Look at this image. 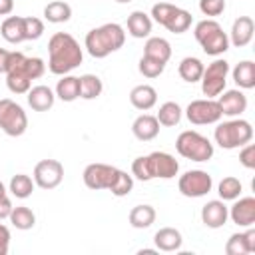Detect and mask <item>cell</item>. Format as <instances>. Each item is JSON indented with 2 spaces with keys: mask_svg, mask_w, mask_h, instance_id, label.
<instances>
[{
  "mask_svg": "<svg viewBox=\"0 0 255 255\" xmlns=\"http://www.w3.org/2000/svg\"><path fill=\"white\" fill-rule=\"evenodd\" d=\"M84 60L80 42L68 32H56L48 40V70L56 76L70 74Z\"/></svg>",
  "mask_w": 255,
  "mask_h": 255,
  "instance_id": "6da1fadb",
  "label": "cell"
},
{
  "mask_svg": "<svg viewBox=\"0 0 255 255\" xmlns=\"http://www.w3.org/2000/svg\"><path fill=\"white\" fill-rule=\"evenodd\" d=\"M179 173V161L167 151H151L131 161V177L139 181L173 179Z\"/></svg>",
  "mask_w": 255,
  "mask_h": 255,
  "instance_id": "7a4b0ae2",
  "label": "cell"
},
{
  "mask_svg": "<svg viewBox=\"0 0 255 255\" xmlns=\"http://www.w3.org/2000/svg\"><path fill=\"white\" fill-rule=\"evenodd\" d=\"M126 42V30L118 22H108L98 28H92L84 38V48L96 60H102L118 52Z\"/></svg>",
  "mask_w": 255,
  "mask_h": 255,
  "instance_id": "3957f363",
  "label": "cell"
},
{
  "mask_svg": "<svg viewBox=\"0 0 255 255\" xmlns=\"http://www.w3.org/2000/svg\"><path fill=\"white\" fill-rule=\"evenodd\" d=\"M193 36H195L197 44L201 46V50L207 56H213V58L223 56L231 46L227 32L221 28V24L215 18L199 20L193 28Z\"/></svg>",
  "mask_w": 255,
  "mask_h": 255,
  "instance_id": "277c9868",
  "label": "cell"
},
{
  "mask_svg": "<svg viewBox=\"0 0 255 255\" xmlns=\"http://www.w3.org/2000/svg\"><path fill=\"white\" fill-rule=\"evenodd\" d=\"M213 139L221 149H239L253 139V126L241 116L227 122H217Z\"/></svg>",
  "mask_w": 255,
  "mask_h": 255,
  "instance_id": "5b68a950",
  "label": "cell"
},
{
  "mask_svg": "<svg viewBox=\"0 0 255 255\" xmlns=\"http://www.w3.org/2000/svg\"><path fill=\"white\" fill-rule=\"evenodd\" d=\"M175 149L181 157L185 159H191V161H197V163H203V161H209L215 153V147L213 143L199 131L195 129H185L177 135L175 139Z\"/></svg>",
  "mask_w": 255,
  "mask_h": 255,
  "instance_id": "8992f818",
  "label": "cell"
},
{
  "mask_svg": "<svg viewBox=\"0 0 255 255\" xmlns=\"http://www.w3.org/2000/svg\"><path fill=\"white\" fill-rule=\"evenodd\" d=\"M151 20L157 22L159 26H163L165 30H169L171 34H183L191 28L193 16L191 12L173 6L171 2H157L151 6Z\"/></svg>",
  "mask_w": 255,
  "mask_h": 255,
  "instance_id": "52a82bcc",
  "label": "cell"
},
{
  "mask_svg": "<svg viewBox=\"0 0 255 255\" xmlns=\"http://www.w3.org/2000/svg\"><path fill=\"white\" fill-rule=\"evenodd\" d=\"M0 129L10 137H20L28 129V116L24 108L10 98L0 100Z\"/></svg>",
  "mask_w": 255,
  "mask_h": 255,
  "instance_id": "ba28073f",
  "label": "cell"
},
{
  "mask_svg": "<svg viewBox=\"0 0 255 255\" xmlns=\"http://www.w3.org/2000/svg\"><path fill=\"white\" fill-rule=\"evenodd\" d=\"M227 76H229V62L225 58H215L211 64H207L199 80L203 96L217 98L227 86Z\"/></svg>",
  "mask_w": 255,
  "mask_h": 255,
  "instance_id": "9c48e42d",
  "label": "cell"
},
{
  "mask_svg": "<svg viewBox=\"0 0 255 255\" xmlns=\"http://www.w3.org/2000/svg\"><path fill=\"white\" fill-rule=\"evenodd\" d=\"M185 118L189 120V124L193 126H209V124H217L223 114L221 108L217 104L215 98H201V100H193L189 102V106L185 108Z\"/></svg>",
  "mask_w": 255,
  "mask_h": 255,
  "instance_id": "30bf717a",
  "label": "cell"
},
{
  "mask_svg": "<svg viewBox=\"0 0 255 255\" xmlns=\"http://www.w3.org/2000/svg\"><path fill=\"white\" fill-rule=\"evenodd\" d=\"M177 189L183 197H203L213 189V177L203 169H189L177 179Z\"/></svg>",
  "mask_w": 255,
  "mask_h": 255,
  "instance_id": "8fae6325",
  "label": "cell"
},
{
  "mask_svg": "<svg viewBox=\"0 0 255 255\" xmlns=\"http://www.w3.org/2000/svg\"><path fill=\"white\" fill-rule=\"evenodd\" d=\"M32 179L40 189H56L64 179V165L58 159H42L34 165Z\"/></svg>",
  "mask_w": 255,
  "mask_h": 255,
  "instance_id": "7c38bea8",
  "label": "cell"
},
{
  "mask_svg": "<svg viewBox=\"0 0 255 255\" xmlns=\"http://www.w3.org/2000/svg\"><path fill=\"white\" fill-rule=\"evenodd\" d=\"M118 167L114 165H108V163H90L86 165L84 173H82V179L86 183L88 189H110L112 183L116 181V175H118Z\"/></svg>",
  "mask_w": 255,
  "mask_h": 255,
  "instance_id": "4fadbf2b",
  "label": "cell"
},
{
  "mask_svg": "<svg viewBox=\"0 0 255 255\" xmlns=\"http://www.w3.org/2000/svg\"><path fill=\"white\" fill-rule=\"evenodd\" d=\"M217 104H219L223 116H227V118H239L247 110V96L239 88H235V90H223L217 96Z\"/></svg>",
  "mask_w": 255,
  "mask_h": 255,
  "instance_id": "5bb4252c",
  "label": "cell"
},
{
  "mask_svg": "<svg viewBox=\"0 0 255 255\" xmlns=\"http://www.w3.org/2000/svg\"><path fill=\"white\" fill-rule=\"evenodd\" d=\"M229 219L239 227H251L255 223V197H237L233 199V205L229 207Z\"/></svg>",
  "mask_w": 255,
  "mask_h": 255,
  "instance_id": "9a60e30c",
  "label": "cell"
},
{
  "mask_svg": "<svg viewBox=\"0 0 255 255\" xmlns=\"http://www.w3.org/2000/svg\"><path fill=\"white\" fill-rule=\"evenodd\" d=\"M229 219V207L223 199H211L201 207V223L209 229H219Z\"/></svg>",
  "mask_w": 255,
  "mask_h": 255,
  "instance_id": "2e32d148",
  "label": "cell"
},
{
  "mask_svg": "<svg viewBox=\"0 0 255 255\" xmlns=\"http://www.w3.org/2000/svg\"><path fill=\"white\" fill-rule=\"evenodd\" d=\"M255 34V22L251 16H239L233 20L231 30H229V44L235 48H245L247 44H251Z\"/></svg>",
  "mask_w": 255,
  "mask_h": 255,
  "instance_id": "e0dca14e",
  "label": "cell"
},
{
  "mask_svg": "<svg viewBox=\"0 0 255 255\" xmlns=\"http://www.w3.org/2000/svg\"><path fill=\"white\" fill-rule=\"evenodd\" d=\"M225 253L227 255H249L255 253V229L245 227V231L233 233L227 243H225Z\"/></svg>",
  "mask_w": 255,
  "mask_h": 255,
  "instance_id": "ac0fdd59",
  "label": "cell"
},
{
  "mask_svg": "<svg viewBox=\"0 0 255 255\" xmlns=\"http://www.w3.org/2000/svg\"><path fill=\"white\" fill-rule=\"evenodd\" d=\"M131 133L139 141H151L159 133V122L151 114H139L131 124Z\"/></svg>",
  "mask_w": 255,
  "mask_h": 255,
  "instance_id": "d6986e66",
  "label": "cell"
},
{
  "mask_svg": "<svg viewBox=\"0 0 255 255\" xmlns=\"http://www.w3.org/2000/svg\"><path fill=\"white\" fill-rule=\"evenodd\" d=\"M26 100H28V106L34 112H48L56 102V94H54L52 88L40 84V86H34V88L28 90Z\"/></svg>",
  "mask_w": 255,
  "mask_h": 255,
  "instance_id": "ffe728a7",
  "label": "cell"
},
{
  "mask_svg": "<svg viewBox=\"0 0 255 255\" xmlns=\"http://www.w3.org/2000/svg\"><path fill=\"white\" fill-rule=\"evenodd\" d=\"M153 243H155V249L157 251H165V253L179 251L181 245H183V235L175 227H161L159 231H155Z\"/></svg>",
  "mask_w": 255,
  "mask_h": 255,
  "instance_id": "44dd1931",
  "label": "cell"
},
{
  "mask_svg": "<svg viewBox=\"0 0 255 255\" xmlns=\"http://www.w3.org/2000/svg\"><path fill=\"white\" fill-rule=\"evenodd\" d=\"M129 104L139 110V112H147L157 104V92L153 86L149 84H139L135 88H131L129 92Z\"/></svg>",
  "mask_w": 255,
  "mask_h": 255,
  "instance_id": "7402d4cb",
  "label": "cell"
},
{
  "mask_svg": "<svg viewBox=\"0 0 255 255\" xmlns=\"http://www.w3.org/2000/svg\"><path fill=\"white\" fill-rule=\"evenodd\" d=\"M151 26H153V20L143 10H133L128 16V34L131 38H137V40L147 38L151 34Z\"/></svg>",
  "mask_w": 255,
  "mask_h": 255,
  "instance_id": "603a6c76",
  "label": "cell"
},
{
  "mask_svg": "<svg viewBox=\"0 0 255 255\" xmlns=\"http://www.w3.org/2000/svg\"><path fill=\"white\" fill-rule=\"evenodd\" d=\"M229 72H231V78H233V82L239 90L255 88V62L253 60H241Z\"/></svg>",
  "mask_w": 255,
  "mask_h": 255,
  "instance_id": "cb8c5ba5",
  "label": "cell"
},
{
  "mask_svg": "<svg viewBox=\"0 0 255 255\" xmlns=\"http://www.w3.org/2000/svg\"><path fill=\"white\" fill-rule=\"evenodd\" d=\"M0 34L6 42L10 44H20L26 42V34H24V16H6L2 26H0Z\"/></svg>",
  "mask_w": 255,
  "mask_h": 255,
  "instance_id": "d4e9b609",
  "label": "cell"
},
{
  "mask_svg": "<svg viewBox=\"0 0 255 255\" xmlns=\"http://www.w3.org/2000/svg\"><path fill=\"white\" fill-rule=\"evenodd\" d=\"M143 56H149L153 60L167 64L171 58V44L161 36H147L143 44Z\"/></svg>",
  "mask_w": 255,
  "mask_h": 255,
  "instance_id": "484cf974",
  "label": "cell"
},
{
  "mask_svg": "<svg viewBox=\"0 0 255 255\" xmlns=\"http://www.w3.org/2000/svg\"><path fill=\"white\" fill-rule=\"evenodd\" d=\"M54 94L62 102H74V100H78L80 98V78L78 76H70V74L60 76Z\"/></svg>",
  "mask_w": 255,
  "mask_h": 255,
  "instance_id": "4316f807",
  "label": "cell"
},
{
  "mask_svg": "<svg viewBox=\"0 0 255 255\" xmlns=\"http://www.w3.org/2000/svg\"><path fill=\"white\" fill-rule=\"evenodd\" d=\"M203 68H205V66H203V62H201L199 58H195V56H185V58L179 62V66H177V74H179V78H181L183 82L195 84V82L201 80Z\"/></svg>",
  "mask_w": 255,
  "mask_h": 255,
  "instance_id": "83f0119b",
  "label": "cell"
},
{
  "mask_svg": "<svg viewBox=\"0 0 255 255\" xmlns=\"http://www.w3.org/2000/svg\"><path fill=\"white\" fill-rule=\"evenodd\" d=\"M128 219H129V225L133 229H147L155 223V209L147 203L135 205V207H131Z\"/></svg>",
  "mask_w": 255,
  "mask_h": 255,
  "instance_id": "f1b7e54d",
  "label": "cell"
},
{
  "mask_svg": "<svg viewBox=\"0 0 255 255\" xmlns=\"http://www.w3.org/2000/svg\"><path fill=\"white\" fill-rule=\"evenodd\" d=\"M72 18V6L64 0H52L44 8V20L50 24H64Z\"/></svg>",
  "mask_w": 255,
  "mask_h": 255,
  "instance_id": "f546056e",
  "label": "cell"
},
{
  "mask_svg": "<svg viewBox=\"0 0 255 255\" xmlns=\"http://www.w3.org/2000/svg\"><path fill=\"white\" fill-rule=\"evenodd\" d=\"M155 118H157L159 126L173 128V126H177V124L181 122V118H183V110H181V106H179L177 102H163V104L159 106Z\"/></svg>",
  "mask_w": 255,
  "mask_h": 255,
  "instance_id": "4dcf8cb0",
  "label": "cell"
},
{
  "mask_svg": "<svg viewBox=\"0 0 255 255\" xmlns=\"http://www.w3.org/2000/svg\"><path fill=\"white\" fill-rule=\"evenodd\" d=\"M104 92V82L96 74L80 76V98L82 100H96Z\"/></svg>",
  "mask_w": 255,
  "mask_h": 255,
  "instance_id": "1f68e13d",
  "label": "cell"
},
{
  "mask_svg": "<svg viewBox=\"0 0 255 255\" xmlns=\"http://www.w3.org/2000/svg\"><path fill=\"white\" fill-rule=\"evenodd\" d=\"M34 187H36L34 179H32L30 175H26V173H16V175H12V179H10V183H8V191H10L16 199H26V197H30L32 191H34Z\"/></svg>",
  "mask_w": 255,
  "mask_h": 255,
  "instance_id": "d6a6232c",
  "label": "cell"
},
{
  "mask_svg": "<svg viewBox=\"0 0 255 255\" xmlns=\"http://www.w3.org/2000/svg\"><path fill=\"white\" fill-rule=\"evenodd\" d=\"M8 219H10V223H12L16 229H20V231H28V229H32V227L36 225V213H34L30 207H26V205L12 207Z\"/></svg>",
  "mask_w": 255,
  "mask_h": 255,
  "instance_id": "836d02e7",
  "label": "cell"
},
{
  "mask_svg": "<svg viewBox=\"0 0 255 255\" xmlns=\"http://www.w3.org/2000/svg\"><path fill=\"white\" fill-rule=\"evenodd\" d=\"M241 191H243V183H241L235 175L223 177V179L219 181V185H217L219 199H223V201H233V199H237V197L241 195Z\"/></svg>",
  "mask_w": 255,
  "mask_h": 255,
  "instance_id": "e575fe53",
  "label": "cell"
},
{
  "mask_svg": "<svg viewBox=\"0 0 255 255\" xmlns=\"http://www.w3.org/2000/svg\"><path fill=\"white\" fill-rule=\"evenodd\" d=\"M6 86L12 94H28V90L32 88V80L18 70H10L6 74Z\"/></svg>",
  "mask_w": 255,
  "mask_h": 255,
  "instance_id": "d590c367",
  "label": "cell"
},
{
  "mask_svg": "<svg viewBox=\"0 0 255 255\" xmlns=\"http://www.w3.org/2000/svg\"><path fill=\"white\" fill-rule=\"evenodd\" d=\"M131 189H133V177L128 171L120 169L116 175V181L112 183V187L108 191H112V195H116V197H126L131 193Z\"/></svg>",
  "mask_w": 255,
  "mask_h": 255,
  "instance_id": "8d00e7d4",
  "label": "cell"
},
{
  "mask_svg": "<svg viewBox=\"0 0 255 255\" xmlns=\"http://www.w3.org/2000/svg\"><path fill=\"white\" fill-rule=\"evenodd\" d=\"M137 70H139V74H141L143 78H149V80H151V78H157V76L163 74L165 64L159 62V60H153V58H149V56H141L139 62H137Z\"/></svg>",
  "mask_w": 255,
  "mask_h": 255,
  "instance_id": "74e56055",
  "label": "cell"
},
{
  "mask_svg": "<svg viewBox=\"0 0 255 255\" xmlns=\"http://www.w3.org/2000/svg\"><path fill=\"white\" fill-rule=\"evenodd\" d=\"M24 34L26 40H38L44 34V22L36 16H24Z\"/></svg>",
  "mask_w": 255,
  "mask_h": 255,
  "instance_id": "f35d334b",
  "label": "cell"
},
{
  "mask_svg": "<svg viewBox=\"0 0 255 255\" xmlns=\"http://www.w3.org/2000/svg\"><path fill=\"white\" fill-rule=\"evenodd\" d=\"M225 6H227L225 0H199V10L207 18L221 16L225 12Z\"/></svg>",
  "mask_w": 255,
  "mask_h": 255,
  "instance_id": "ab89813d",
  "label": "cell"
},
{
  "mask_svg": "<svg viewBox=\"0 0 255 255\" xmlns=\"http://www.w3.org/2000/svg\"><path fill=\"white\" fill-rule=\"evenodd\" d=\"M239 163L245 169H255V145L251 141L239 147Z\"/></svg>",
  "mask_w": 255,
  "mask_h": 255,
  "instance_id": "60d3db41",
  "label": "cell"
},
{
  "mask_svg": "<svg viewBox=\"0 0 255 255\" xmlns=\"http://www.w3.org/2000/svg\"><path fill=\"white\" fill-rule=\"evenodd\" d=\"M16 54L18 52H12V50H4L0 48V74H8L14 60H16Z\"/></svg>",
  "mask_w": 255,
  "mask_h": 255,
  "instance_id": "b9f144b4",
  "label": "cell"
},
{
  "mask_svg": "<svg viewBox=\"0 0 255 255\" xmlns=\"http://www.w3.org/2000/svg\"><path fill=\"white\" fill-rule=\"evenodd\" d=\"M10 229L0 223V255H8V249H10Z\"/></svg>",
  "mask_w": 255,
  "mask_h": 255,
  "instance_id": "7bdbcfd3",
  "label": "cell"
},
{
  "mask_svg": "<svg viewBox=\"0 0 255 255\" xmlns=\"http://www.w3.org/2000/svg\"><path fill=\"white\" fill-rule=\"evenodd\" d=\"M10 211H12V201H10V197H8V195H0V221H2V219H8Z\"/></svg>",
  "mask_w": 255,
  "mask_h": 255,
  "instance_id": "ee69618b",
  "label": "cell"
},
{
  "mask_svg": "<svg viewBox=\"0 0 255 255\" xmlns=\"http://www.w3.org/2000/svg\"><path fill=\"white\" fill-rule=\"evenodd\" d=\"M14 10V0H0V16H8Z\"/></svg>",
  "mask_w": 255,
  "mask_h": 255,
  "instance_id": "f6af8a7d",
  "label": "cell"
},
{
  "mask_svg": "<svg viewBox=\"0 0 255 255\" xmlns=\"http://www.w3.org/2000/svg\"><path fill=\"white\" fill-rule=\"evenodd\" d=\"M0 195H6V185L0 181Z\"/></svg>",
  "mask_w": 255,
  "mask_h": 255,
  "instance_id": "bcb514c9",
  "label": "cell"
},
{
  "mask_svg": "<svg viewBox=\"0 0 255 255\" xmlns=\"http://www.w3.org/2000/svg\"><path fill=\"white\" fill-rule=\"evenodd\" d=\"M118 4H129V2H133V0H116Z\"/></svg>",
  "mask_w": 255,
  "mask_h": 255,
  "instance_id": "7dc6e473",
  "label": "cell"
},
{
  "mask_svg": "<svg viewBox=\"0 0 255 255\" xmlns=\"http://www.w3.org/2000/svg\"><path fill=\"white\" fill-rule=\"evenodd\" d=\"M159 2H165V0H159Z\"/></svg>",
  "mask_w": 255,
  "mask_h": 255,
  "instance_id": "c3c4849f",
  "label": "cell"
}]
</instances>
